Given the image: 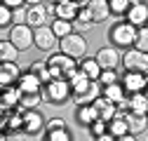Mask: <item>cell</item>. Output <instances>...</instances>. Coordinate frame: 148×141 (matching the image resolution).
Segmentation results:
<instances>
[{
    "label": "cell",
    "mask_w": 148,
    "mask_h": 141,
    "mask_svg": "<svg viewBox=\"0 0 148 141\" xmlns=\"http://www.w3.org/2000/svg\"><path fill=\"white\" fill-rule=\"evenodd\" d=\"M47 68H49V73H52V80H68V78L78 70L75 59L68 57V54H64V52L52 54V57L47 59Z\"/></svg>",
    "instance_id": "1"
},
{
    "label": "cell",
    "mask_w": 148,
    "mask_h": 141,
    "mask_svg": "<svg viewBox=\"0 0 148 141\" xmlns=\"http://www.w3.org/2000/svg\"><path fill=\"white\" fill-rule=\"evenodd\" d=\"M136 31H139V28L132 26L129 21H118L113 28H110L108 38H110V42H113V47H118V49H129V47H134Z\"/></svg>",
    "instance_id": "2"
},
{
    "label": "cell",
    "mask_w": 148,
    "mask_h": 141,
    "mask_svg": "<svg viewBox=\"0 0 148 141\" xmlns=\"http://www.w3.org/2000/svg\"><path fill=\"white\" fill-rule=\"evenodd\" d=\"M110 14H113V12H110L108 0H87L78 16L85 19V21H92V24H101V21L108 19Z\"/></svg>",
    "instance_id": "3"
},
{
    "label": "cell",
    "mask_w": 148,
    "mask_h": 141,
    "mask_svg": "<svg viewBox=\"0 0 148 141\" xmlns=\"http://www.w3.org/2000/svg\"><path fill=\"white\" fill-rule=\"evenodd\" d=\"M73 97V87L68 80H52L42 87V99L49 103H64Z\"/></svg>",
    "instance_id": "4"
},
{
    "label": "cell",
    "mask_w": 148,
    "mask_h": 141,
    "mask_svg": "<svg viewBox=\"0 0 148 141\" xmlns=\"http://www.w3.org/2000/svg\"><path fill=\"white\" fill-rule=\"evenodd\" d=\"M16 49H28L31 45H35V28H31L28 24H14L10 31V38H7Z\"/></svg>",
    "instance_id": "5"
},
{
    "label": "cell",
    "mask_w": 148,
    "mask_h": 141,
    "mask_svg": "<svg viewBox=\"0 0 148 141\" xmlns=\"http://www.w3.org/2000/svg\"><path fill=\"white\" fill-rule=\"evenodd\" d=\"M59 49L64 54L73 57V59H85V52H87V40L82 38L80 33H71L66 38L59 40Z\"/></svg>",
    "instance_id": "6"
},
{
    "label": "cell",
    "mask_w": 148,
    "mask_h": 141,
    "mask_svg": "<svg viewBox=\"0 0 148 141\" xmlns=\"http://www.w3.org/2000/svg\"><path fill=\"white\" fill-rule=\"evenodd\" d=\"M122 66L125 70H139V73H148V54L146 52H139L136 47H129L122 54Z\"/></svg>",
    "instance_id": "7"
},
{
    "label": "cell",
    "mask_w": 148,
    "mask_h": 141,
    "mask_svg": "<svg viewBox=\"0 0 148 141\" xmlns=\"http://www.w3.org/2000/svg\"><path fill=\"white\" fill-rule=\"evenodd\" d=\"M99 97H103V85H101L99 80H92L85 90L73 92V101H75L78 106H92Z\"/></svg>",
    "instance_id": "8"
},
{
    "label": "cell",
    "mask_w": 148,
    "mask_h": 141,
    "mask_svg": "<svg viewBox=\"0 0 148 141\" xmlns=\"http://www.w3.org/2000/svg\"><path fill=\"white\" fill-rule=\"evenodd\" d=\"M97 61H99V66H101L103 70H115V68L122 64V54L118 52V47L108 45V47H101V49L97 52Z\"/></svg>",
    "instance_id": "9"
},
{
    "label": "cell",
    "mask_w": 148,
    "mask_h": 141,
    "mask_svg": "<svg viewBox=\"0 0 148 141\" xmlns=\"http://www.w3.org/2000/svg\"><path fill=\"white\" fill-rule=\"evenodd\" d=\"M122 87L127 90V94H136L146 90V73H139V70H127L122 75Z\"/></svg>",
    "instance_id": "10"
},
{
    "label": "cell",
    "mask_w": 148,
    "mask_h": 141,
    "mask_svg": "<svg viewBox=\"0 0 148 141\" xmlns=\"http://www.w3.org/2000/svg\"><path fill=\"white\" fill-rule=\"evenodd\" d=\"M47 19H49V10L47 5H31L28 7V14H26V24L31 28H40V26H47Z\"/></svg>",
    "instance_id": "11"
},
{
    "label": "cell",
    "mask_w": 148,
    "mask_h": 141,
    "mask_svg": "<svg viewBox=\"0 0 148 141\" xmlns=\"http://www.w3.org/2000/svg\"><path fill=\"white\" fill-rule=\"evenodd\" d=\"M125 16H127V21L132 24V26H136V28L146 26V24H148V3H143V0L134 3Z\"/></svg>",
    "instance_id": "12"
},
{
    "label": "cell",
    "mask_w": 148,
    "mask_h": 141,
    "mask_svg": "<svg viewBox=\"0 0 148 141\" xmlns=\"http://www.w3.org/2000/svg\"><path fill=\"white\" fill-rule=\"evenodd\" d=\"M16 87L24 92V94H38V92H42V87H45V82L35 75V73H31V70H26V73L19 78V82H16Z\"/></svg>",
    "instance_id": "13"
},
{
    "label": "cell",
    "mask_w": 148,
    "mask_h": 141,
    "mask_svg": "<svg viewBox=\"0 0 148 141\" xmlns=\"http://www.w3.org/2000/svg\"><path fill=\"white\" fill-rule=\"evenodd\" d=\"M80 10H82L80 3H75V0H66V3H61V5H54V16H57V19L73 21V19H78Z\"/></svg>",
    "instance_id": "14"
},
{
    "label": "cell",
    "mask_w": 148,
    "mask_h": 141,
    "mask_svg": "<svg viewBox=\"0 0 148 141\" xmlns=\"http://www.w3.org/2000/svg\"><path fill=\"white\" fill-rule=\"evenodd\" d=\"M21 75H24V73H21V68L16 66V61H12V64H3V66H0V85H3V87H12V85H16Z\"/></svg>",
    "instance_id": "15"
},
{
    "label": "cell",
    "mask_w": 148,
    "mask_h": 141,
    "mask_svg": "<svg viewBox=\"0 0 148 141\" xmlns=\"http://www.w3.org/2000/svg\"><path fill=\"white\" fill-rule=\"evenodd\" d=\"M57 35H54L52 26H40V28H35V47L38 49H52L54 45H57Z\"/></svg>",
    "instance_id": "16"
},
{
    "label": "cell",
    "mask_w": 148,
    "mask_h": 141,
    "mask_svg": "<svg viewBox=\"0 0 148 141\" xmlns=\"http://www.w3.org/2000/svg\"><path fill=\"white\" fill-rule=\"evenodd\" d=\"M21 90L16 85L12 87H3V99H0V106L3 111H12V108H19V101H21Z\"/></svg>",
    "instance_id": "17"
},
{
    "label": "cell",
    "mask_w": 148,
    "mask_h": 141,
    "mask_svg": "<svg viewBox=\"0 0 148 141\" xmlns=\"http://www.w3.org/2000/svg\"><path fill=\"white\" fill-rule=\"evenodd\" d=\"M97 108V115H99V120H106V122H110L115 115H118V106L113 103V101H108L106 97H99L94 103H92Z\"/></svg>",
    "instance_id": "18"
},
{
    "label": "cell",
    "mask_w": 148,
    "mask_h": 141,
    "mask_svg": "<svg viewBox=\"0 0 148 141\" xmlns=\"http://www.w3.org/2000/svg\"><path fill=\"white\" fill-rule=\"evenodd\" d=\"M42 127H45V120H42V115L38 111H24V127H21V132L38 134Z\"/></svg>",
    "instance_id": "19"
},
{
    "label": "cell",
    "mask_w": 148,
    "mask_h": 141,
    "mask_svg": "<svg viewBox=\"0 0 148 141\" xmlns=\"http://www.w3.org/2000/svg\"><path fill=\"white\" fill-rule=\"evenodd\" d=\"M129 113H136V115H148V94H146V92L129 94Z\"/></svg>",
    "instance_id": "20"
},
{
    "label": "cell",
    "mask_w": 148,
    "mask_h": 141,
    "mask_svg": "<svg viewBox=\"0 0 148 141\" xmlns=\"http://www.w3.org/2000/svg\"><path fill=\"white\" fill-rule=\"evenodd\" d=\"M127 118V127H129V134H141V132H146L148 129V120H146V115H136V113H127L125 115Z\"/></svg>",
    "instance_id": "21"
},
{
    "label": "cell",
    "mask_w": 148,
    "mask_h": 141,
    "mask_svg": "<svg viewBox=\"0 0 148 141\" xmlns=\"http://www.w3.org/2000/svg\"><path fill=\"white\" fill-rule=\"evenodd\" d=\"M80 70L89 78V80H99L101 78V73H103V68L99 66V61H97V57L94 59H82V64H80Z\"/></svg>",
    "instance_id": "22"
},
{
    "label": "cell",
    "mask_w": 148,
    "mask_h": 141,
    "mask_svg": "<svg viewBox=\"0 0 148 141\" xmlns=\"http://www.w3.org/2000/svg\"><path fill=\"white\" fill-rule=\"evenodd\" d=\"M103 97L113 103H120L122 99H127V90L122 87V82H115V85H108L103 87Z\"/></svg>",
    "instance_id": "23"
},
{
    "label": "cell",
    "mask_w": 148,
    "mask_h": 141,
    "mask_svg": "<svg viewBox=\"0 0 148 141\" xmlns=\"http://www.w3.org/2000/svg\"><path fill=\"white\" fill-rule=\"evenodd\" d=\"M108 132L113 134L115 139H120V136L129 134V127H127V118H125V115H115L113 120L108 122Z\"/></svg>",
    "instance_id": "24"
},
{
    "label": "cell",
    "mask_w": 148,
    "mask_h": 141,
    "mask_svg": "<svg viewBox=\"0 0 148 141\" xmlns=\"http://www.w3.org/2000/svg\"><path fill=\"white\" fill-rule=\"evenodd\" d=\"M16 57H19V49H16L10 40L0 42V61L3 64H12V61H16Z\"/></svg>",
    "instance_id": "25"
},
{
    "label": "cell",
    "mask_w": 148,
    "mask_h": 141,
    "mask_svg": "<svg viewBox=\"0 0 148 141\" xmlns=\"http://www.w3.org/2000/svg\"><path fill=\"white\" fill-rule=\"evenodd\" d=\"M99 115H97V108L94 106H80L78 108V122H82L85 127H92V122H97Z\"/></svg>",
    "instance_id": "26"
},
{
    "label": "cell",
    "mask_w": 148,
    "mask_h": 141,
    "mask_svg": "<svg viewBox=\"0 0 148 141\" xmlns=\"http://www.w3.org/2000/svg\"><path fill=\"white\" fill-rule=\"evenodd\" d=\"M52 31H54V35L61 40V38H66V35H71V33H75L73 31V21H66V19H54L52 21Z\"/></svg>",
    "instance_id": "27"
},
{
    "label": "cell",
    "mask_w": 148,
    "mask_h": 141,
    "mask_svg": "<svg viewBox=\"0 0 148 141\" xmlns=\"http://www.w3.org/2000/svg\"><path fill=\"white\" fill-rule=\"evenodd\" d=\"M42 101V92L38 94H21V101H19V108L21 111H35Z\"/></svg>",
    "instance_id": "28"
},
{
    "label": "cell",
    "mask_w": 148,
    "mask_h": 141,
    "mask_svg": "<svg viewBox=\"0 0 148 141\" xmlns=\"http://www.w3.org/2000/svg\"><path fill=\"white\" fill-rule=\"evenodd\" d=\"M31 73H35V75H38L45 85L47 82H52V73H49V68H47V61H35V64H31Z\"/></svg>",
    "instance_id": "29"
},
{
    "label": "cell",
    "mask_w": 148,
    "mask_h": 141,
    "mask_svg": "<svg viewBox=\"0 0 148 141\" xmlns=\"http://www.w3.org/2000/svg\"><path fill=\"white\" fill-rule=\"evenodd\" d=\"M68 82H71V87H73V92H80V90H85V87H87V85H89L92 80H89V78H87V75L82 73L80 68H78L75 73H73V75L68 78Z\"/></svg>",
    "instance_id": "30"
},
{
    "label": "cell",
    "mask_w": 148,
    "mask_h": 141,
    "mask_svg": "<svg viewBox=\"0 0 148 141\" xmlns=\"http://www.w3.org/2000/svg\"><path fill=\"white\" fill-rule=\"evenodd\" d=\"M108 5H110V12H113V14L122 16V14L129 12V7L134 5V0H108Z\"/></svg>",
    "instance_id": "31"
},
{
    "label": "cell",
    "mask_w": 148,
    "mask_h": 141,
    "mask_svg": "<svg viewBox=\"0 0 148 141\" xmlns=\"http://www.w3.org/2000/svg\"><path fill=\"white\" fill-rule=\"evenodd\" d=\"M134 47H136L139 52H146V54H148V26H141V28L136 31Z\"/></svg>",
    "instance_id": "32"
},
{
    "label": "cell",
    "mask_w": 148,
    "mask_h": 141,
    "mask_svg": "<svg viewBox=\"0 0 148 141\" xmlns=\"http://www.w3.org/2000/svg\"><path fill=\"white\" fill-rule=\"evenodd\" d=\"M45 141H73V136L68 129H59V132H47Z\"/></svg>",
    "instance_id": "33"
},
{
    "label": "cell",
    "mask_w": 148,
    "mask_h": 141,
    "mask_svg": "<svg viewBox=\"0 0 148 141\" xmlns=\"http://www.w3.org/2000/svg\"><path fill=\"white\" fill-rule=\"evenodd\" d=\"M12 21H14V12H12L10 7H5V5H3V7H0V26L7 28Z\"/></svg>",
    "instance_id": "34"
},
{
    "label": "cell",
    "mask_w": 148,
    "mask_h": 141,
    "mask_svg": "<svg viewBox=\"0 0 148 141\" xmlns=\"http://www.w3.org/2000/svg\"><path fill=\"white\" fill-rule=\"evenodd\" d=\"M45 129H47V132H59V129H66V120H61V118L47 120V122H45Z\"/></svg>",
    "instance_id": "35"
},
{
    "label": "cell",
    "mask_w": 148,
    "mask_h": 141,
    "mask_svg": "<svg viewBox=\"0 0 148 141\" xmlns=\"http://www.w3.org/2000/svg\"><path fill=\"white\" fill-rule=\"evenodd\" d=\"M99 82H101L103 87L115 85V82H118V73H115V70H103V73H101V78H99Z\"/></svg>",
    "instance_id": "36"
},
{
    "label": "cell",
    "mask_w": 148,
    "mask_h": 141,
    "mask_svg": "<svg viewBox=\"0 0 148 141\" xmlns=\"http://www.w3.org/2000/svg\"><path fill=\"white\" fill-rule=\"evenodd\" d=\"M92 134H94V136H101V134H106L108 132V122L106 120H97V122H92Z\"/></svg>",
    "instance_id": "37"
},
{
    "label": "cell",
    "mask_w": 148,
    "mask_h": 141,
    "mask_svg": "<svg viewBox=\"0 0 148 141\" xmlns=\"http://www.w3.org/2000/svg\"><path fill=\"white\" fill-rule=\"evenodd\" d=\"M89 28H92V21H85V19H80V16L73 19V31L75 33H82V31H89Z\"/></svg>",
    "instance_id": "38"
},
{
    "label": "cell",
    "mask_w": 148,
    "mask_h": 141,
    "mask_svg": "<svg viewBox=\"0 0 148 141\" xmlns=\"http://www.w3.org/2000/svg\"><path fill=\"white\" fill-rule=\"evenodd\" d=\"M12 12H14V24H26L28 7H16V10H12Z\"/></svg>",
    "instance_id": "39"
},
{
    "label": "cell",
    "mask_w": 148,
    "mask_h": 141,
    "mask_svg": "<svg viewBox=\"0 0 148 141\" xmlns=\"http://www.w3.org/2000/svg\"><path fill=\"white\" fill-rule=\"evenodd\" d=\"M24 3H26V0H3V5H5V7H10V10L24 7Z\"/></svg>",
    "instance_id": "40"
},
{
    "label": "cell",
    "mask_w": 148,
    "mask_h": 141,
    "mask_svg": "<svg viewBox=\"0 0 148 141\" xmlns=\"http://www.w3.org/2000/svg\"><path fill=\"white\" fill-rule=\"evenodd\" d=\"M94 141H115V136L110 134V132H106V134H101V136H94Z\"/></svg>",
    "instance_id": "41"
},
{
    "label": "cell",
    "mask_w": 148,
    "mask_h": 141,
    "mask_svg": "<svg viewBox=\"0 0 148 141\" xmlns=\"http://www.w3.org/2000/svg\"><path fill=\"white\" fill-rule=\"evenodd\" d=\"M115 141H136V139H134V134H125V136H120V139H115Z\"/></svg>",
    "instance_id": "42"
},
{
    "label": "cell",
    "mask_w": 148,
    "mask_h": 141,
    "mask_svg": "<svg viewBox=\"0 0 148 141\" xmlns=\"http://www.w3.org/2000/svg\"><path fill=\"white\" fill-rule=\"evenodd\" d=\"M61 3H66V0H49V5H61Z\"/></svg>",
    "instance_id": "43"
},
{
    "label": "cell",
    "mask_w": 148,
    "mask_h": 141,
    "mask_svg": "<svg viewBox=\"0 0 148 141\" xmlns=\"http://www.w3.org/2000/svg\"><path fill=\"white\" fill-rule=\"evenodd\" d=\"M75 3H80V5H85V3H87V0H75Z\"/></svg>",
    "instance_id": "44"
},
{
    "label": "cell",
    "mask_w": 148,
    "mask_h": 141,
    "mask_svg": "<svg viewBox=\"0 0 148 141\" xmlns=\"http://www.w3.org/2000/svg\"><path fill=\"white\" fill-rule=\"evenodd\" d=\"M146 120H148V115H146Z\"/></svg>",
    "instance_id": "45"
},
{
    "label": "cell",
    "mask_w": 148,
    "mask_h": 141,
    "mask_svg": "<svg viewBox=\"0 0 148 141\" xmlns=\"http://www.w3.org/2000/svg\"><path fill=\"white\" fill-rule=\"evenodd\" d=\"M146 26H148V24H146Z\"/></svg>",
    "instance_id": "46"
}]
</instances>
